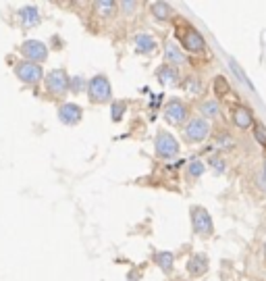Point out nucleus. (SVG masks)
<instances>
[{"label": "nucleus", "instance_id": "nucleus-1", "mask_svg": "<svg viewBox=\"0 0 266 281\" xmlns=\"http://www.w3.org/2000/svg\"><path fill=\"white\" fill-rule=\"evenodd\" d=\"M15 75L19 81H23L25 85H36L44 79V71H42V65L29 63V60H19L15 63Z\"/></svg>", "mask_w": 266, "mask_h": 281}, {"label": "nucleus", "instance_id": "nucleus-2", "mask_svg": "<svg viewBox=\"0 0 266 281\" xmlns=\"http://www.w3.org/2000/svg\"><path fill=\"white\" fill-rule=\"evenodd\" d=\"M21 54H23V60H29V63H44L48 58V46L44 44L42 40H25L23 44L19 46Z\"/></svg>", "mask_w": 266, "mask_h": 281}, {"label": "nucleus", "instance_id": "nucleus-3", "mask_svg": "<svg viewBox=\"0 0 266 281\" xmlns=\"http://www.w3.org/2000/svg\"><path fill=\"white\" fill-rule=\"evenodd\" d=\"M44 83H46V90L52 96H64L69 90V77L62 69H52L48 75H44Z\"/></svg>", "mask_w": 266, "mask_h": 281}, {"label": "nucleus", "instance_id": "nucleus-4", "mask_svg": "<svg viewBox=\"0 0 266 281\" xmlns=\"http://www.w3.org/2000/svg\"><path fill=\"white\" fill-rule=\"evenodd\" d=\"M87 94H90L92 102H108L113 92H110V83L104 75H96L87 83Z\"/></svg>", "mask_w": 266, "mask_h": 281}, {"label": "nucleus", "instance_id": "nucleus-5", "mask_svg": "<svg viewBox=\"0 0 266 281\" xmlns=\"http://www.w3.org/2000/svg\"><path fill=\"white\" fill-rule=\"evenodd\" d=\"M185 32H177V38L181 40V44H183V48L185 50H189V52H197V50H202L206 44H204V38L200 36V32H195L187 21H185Z\"/></svg>", "mask_w": 266, "mask_h": 281}, {"label": "nucleus", "instance_id": "nucleus-6", "mask_svg": "<svg viewBox=\"0 0 266 281\" xmlns=\"http://www.w3.org/2000/svg\"><path fill=\"white\" fill-rule=\"evenodd\" d=\"M208 134H210L208 121H206V119H200V117L191 119V121L187 123V127H185V136H187L191 142H202V140H206Z\"/></svg>", "mask_w": 266, "mask_h": 281}, {"label": "nucleus", "instance_id": "nucleus-7", "mask_svg": "<svg viewBox=\"0 0 266 281\" xmlns=\"http://www.w3.org/2000/svg\"><path fill=\"white\" fill-rule=\"evenodd\" d=\"M156 152H158L162 159H173L177 152H179V144H177V140H175L171 134L162 132V134H158V138H156Z\"/></svg>", "mask_w": 266, "mask_h": 281}, {"label": "nucleus", "instance_id": "nucleus-8", "mask_svg": "<svg viewBox=\"0 0 266 281\" xmlns=\"http://www.w3.org/2000/svg\"><path fill=\"white\" fill-rule=\"evenodd\" d=\"M191 217H193L195 233H200V235H210L212 233V219L208 217V212L202 206H193L191 208Z\"/></svg>", "mask_w": 266, "mask_h": 281}, {"label": "nucleus", "instance_id": "nucleus-9", "mask_svg": "<svg viewBox=\"0 0 266 281\" xmlns=\"http://www.w3.org/2000/svg\"><path fill=\"white\" fill-rule=\"evenodd\" d=\"M58 119L64 125H75L81 121V106L73 104V102H64L58 109Z\"/></svg>", "mask_w": 266, "mask_h": 281}, {"label": "nucleus", "instance_id": "nucleus-10", "mask_svg": "<svg viewBox=\"0 0 266 281\" xmlns=\"http://www.w3.org/2000/svg\"><path fill=\"white\" fill-rule=\"evenodd\" d=\"M164 117H167L169 123H175V125L181 123L185 119V104L181 100H177V98L169 100L167 102V109H164Z\"/></svg>", "mask_w": 266, "mask_h": 281}, {"label": "nucleus", "instance_id": "nucleus-11", "mask_svg": "<svg viewBox=\"0 0 266 281\" xmlns=\"http://www.w3.org/2000/svg\"><path fill=\"white\" fill-rule=\"evenodd\" d=\"M17 17H19V21H21V25H23V27H34L42 21L40 11L36 7H23L17 13Z\"/></svg>", "mask_w": 266, "mask_h": 281}, {"label": "nucleus", "instance_id": "nucleus-12", "mask_svg": "<svg viewBox=\"0 0 266 281\" xmlns=\"http://www.w3.org/2000/svg\"><path fill=\"white\" fill-rule=\"evenodd\" d=\"M233 123H235L239 129H248V127L254 123L252 111L246 109V106H235V109H233Z\"/></svg>", "mask_w": 266, "mask_h": 281}, {"label": "nucleus", "instance_id": "nucleus-13", "mask_svg": "<svg viewBox=\"0 0 266 281\" xmlns=\"http://www.w3.org/2000/svg\"><path fill=\"white\" fill-rule=\"evenodd\" d=\"M164 58L169 63V67H173V65H183L185 63V56H183V50L173 44V42H167L164 46Z\"/></svg>", "mask_w": 266, "mask_h": 281}, {"label": "nucleus", "instance_id": "nucleus-14", "mask_svg": "<svg viewBox=\"0 0 266 281\" xmlns=\"http://www.w3.org/2000/svg\"><path fill=\"white\" fill-rule=\"evenodd\" d=\"M206 269H208V258L204 256V254H193L189 261H187V271L191 273V275H202V273H206Z\"/></svg>", "mask_w": 266, "mask_h": 281}, {"label": "nucleus", "instance_id": "nucleus-15", "mask_svg": "<svg viewBox=\"0 0 266 281\" xmlns=\"http://www.w3.org/2000/svg\"><path fill=\"white\" fill-rule=\"evenodd\" d=\"M154 48H156V40H154L152 36L140 34V36L136 38V50H138V52H152Z\"/></svg>", "mask_w": 266, "mask_h": 281}, {"label": "nucleus", "instance_id": "nucleus-16", "mask_svg": "<svg viewBox=\"0 0 266 281\" xmlns=\"http://www.w3.org/2000/svg\"><path fill=\"white\" fill-rule=\"evenodd\" d=\"M229 69H231V71L235 73V77H237V79H239L241 83H246V85H248V88H250V90H254V83H252V81L248 79L246 71H243V69L239 67V63H237V60H233V58L229 60Z\"/></svg>", "mask_w": 266, "mask_h": 281}, {"label": "nucleus", "instance_id": "nucleus-17", "mask_svg": "<svg viewBox=\"0 0 266 281\" xmlns=\"http://www.w3.org/2000/svg\"><path fill=\"white\" fill-rule=\"evenodd\" d=\"M158 79L162 83H177V79H179V73L175 71V67H169V65H164V67L158 71Z\"/></svg>", "mask_w": 266, "mask_h": 281}, {"label": "nucleus", "instance_id": "nucleus-18", "mask_svg": "<svg viewBox=\"0 0 266 281\" xmlns=\"http://www.w3.org/2000/svg\"><path fill=\"white\" fill-rule=\"evenodd\" d=\"M94 7H96V11H98L100 15H104V17H110V15L117 11V3H113V0H100V3H96Z\"/></svg>", "mask_w": 266, "mask_h": 281}, {"label": "nucleus", "instance_id": "nucleus-19", "mask_svg": "<svg viewBox=\"0 0 266 281\" xmlns=\"http://www.w3.org/2000/svg\"><path fill=\"white\" fill-rule=\"evenodd\" d=\"M152 13L156 19H169L171 17V7L167 3H152Z\"/></svg>", "mask_w": 266, "mask_h": 281}, {"label": "nucleus", "instance_id": "nucleus-20", "mask_svg": "<svg viewBox=\"0 0 266 281\" xmlns=\"http://www.w3.org/2000/svg\"><path fill=\"white\" fill-rule=\"evenodd\" d=\"M229 90H231V85L227 83L225 77H216L214 79V92H216V96H227Z\"/></svg>", "mask_w": 266, "mask_h": 281}, {"label": "nucleus", "instance_id": "nucleus-21", "mask_svg": "<svg viewBox=\"0 0 266 281\" xmlns=\"http://www.w3.org/2000/svg\"><path fill=\"white\" fill-rule=\"evenodd\" d=\"M185 88H187V92H189L191 96H197V94H202V81L195 79V77H189V79L185 81Z\"/></svg>", "mask_w": 266, "mask_h": 281}, {"label": "nucleus", "instance_id": "nucleus-22", "mask_svg": "<svg viewBox=\"0 0 266 281\" xmlns=\"http://www.w3.org/2000/svg\"><path fill=\"white\" fill-rule=\"evenodd\" d=\"M154 261H156L162 269H167V271H169V269L173 267V254H171V252H158Z\"/></svg>", "mask_w": 266, "mask_h": 281}, {"label": "nucleus", "instance_id": "nucleus-23", "mask_svg": "<svg viewBox=\"0 0 266 281\" xmlns=\"http://www.w3.org/2000/svg\"><path fill=\"white\" fill-rule=\"evenodd\" d=\"M218 102L216 100H206L204 104H202V113L204 115H208V117H216L218 115Z\"/></svg>", "mask_w": 266, "mask_h": 281}, {"label": "nucleus", "instance_id": "nucleus-24", "mask_svg": "<svg viewBox=\"0 0 266 281\" xmlns=\"http://www.w3.org/2000/svg\"><path fill=\"white\" fill-rule=\"evenodd\" d=\"M125 109H127V104H125L123 100H119V102H113V121H121V119H123V113H125Z\"/></svg>", "mask_w": 266, "mask_h": 281}, {"label": "nucleus", "instance_id": "nucleus-25", "mask_svg": "<svg viewBox=\"0 0 266 281\" xmlns=\"http://www.w3.org/2000/svg\"><path fill=\"white\" fill-rule=\"evenodd\" d=\"M254 136H256V140L266 148V127H264L262 123H256V125H254Z\"/></svg>", "mask_w": 266, "mask_h": 281}, {"label": "nucleus", "instance_id": "nucleus-26", "mask_svg": "<svg viewBox=\"0 0 266 281\" xmlns=\"http://www.w3.org/2000/svg\"><path fill=\"white\" fill-rule=\"evenodd\" d=\"M204 173V165L200 163V161H193V163H189V175L191 177H200Z\"/></svg>", "mask_w": 266, "mask_h": 281}, {"label": "nucleus", "instance_id": "nucleus-27", "mask_svg": "<svg viewBox=\"0 0 266 281\" xmlns=\"http://www.w3.org/2000/svg\"><path fill=\"white\" fill-rule=\"evenodd\" d=\"M83 79L81 77H71L69 79V90H73V92H81L83 90Z\"/></svg>", "mask_w": 266, "mask_h": 281}, {"label": "nucleus", "instance_id": "nucleus-28", "mask_svg": "<svg viewBox=\"0 0 266 281\" xmlns=\"http://www.w3.org/2000/svg\"><path fill=\"white\" fill-rule=\"evenodd\" d=\"M117 7H121L127 15L131 13V11H136V7H138V3H121V5H117Z\"/></svg>", "mask_w": 266, "mask_h": 281}, {"label": "nucleus", "instance_id": "nucleus-29", "mask_svg": "<svg viewBox=\"0 0 266 281\" xmlns=\"http://www.w3.org/2000/svg\"><path fill=\"white\" fill-rule=\"evenodd\" d=\"M264 173H266V163H264Z\"/></svg>", "mask_w": 266, "mask_h": 281}]
</instances>
